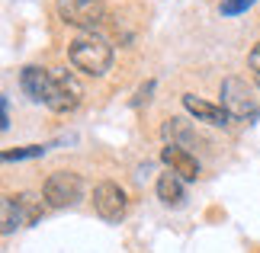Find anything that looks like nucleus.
I'll return each mask as SVG.
<instances>
[{"label": "nucleus", "instance_id": "obj_5", "mask_svg": "<svg viewBox=\"0 0 260 253\" xmlns=\"http://www.w3.org/2000/svg\"><path fill=\"white\" fill-rule=\"evenodd\" d=\"M58 10H61L64 23H71L77 29H87V32H93V29H100L106 23V10H103L100 0H61Z\"/></svg>", "mask_w": 260, "mask_h": 253}, {"label": "nucleus", "instance_id": "obj_13", "mask_svg": "<svg viewBox=\"0 0 260 253\" xmlns=\"http://www.w3.org/2000/svg\"><path fill=\"white\" fill-rule=\"evenodd\" d=\"M164 138H167V144H177V141H189L193 131L186 128L183 119H167L164 122Z\"/></svg>", "mask_w": 260, "mask_h": 253}, {"label": "nucleus", "instance_id": "obj_17", "mask_svg": "<svg viewBox=\"0 0 260 253\" xmlns=\"http://www.w3.org/2000/svg\"><path fill=\"white\" fill-rule=\"evenodd\" d=\"M247 64H251V70H254V74H260V42L251 48V55H247Z\"/></svg>", "mask_w": 260, "mask_h": 253}, {"label": "nucleus", "instance_id": "obj_4", "mask_svg": "<svg viewBox=\"0 0 260 253\" xmlns=\"http://www.w3.org/2000/svg\"><path fill=\"white\" fill-rule=\"evenodd\" d=\"M84 99V87L71 70H52V87H48V99L45 106L52 113H71L81 106Z\"/></svg>", "mask_w": 260, "mask_h": 253}, {"label": "nucleus", "instance_id": "obj_15", "mask_svg": "<svg viewBox=\"0 0 260 253\" xmlns=\"http://www.w3.org/2000/svg\"><path fill=\"white\" fill-rule=\"evenodd\" d=\"M257 0H222V16H238L244 13L247 7H254Z\"/></svg>", "mask_w": 260, "mask_h": 253}, {"label": "nucleus", "instance_id": "obj_12", "mask_svg": "<svg viewBox=\"0 0 260 253\" xmlns=\"http://www.w3.org/2000/svg\"><path fill=\"white\" fill-rule=\"evenodd\" d=\"M4 234H13V231L23 225V211L16 205V196H4Z\"/></svg>", "mask_w": 260, "mask_h": 253}, {"label": "nucleus", "instance_id": "obj_7", "mask_svg": "<svg viewBox=\"0 0 260 253\" xmlns=\"http://www.w3.org/2000/svg\"><path fill=\"white\" fill-rule=\"evenodd\" d=\"M19 87L32 103H45L48 99V87H52V70L42 64H26L19 74Z\"/></svg>", "mask_w": 260, "mask_h": 253}, {"label": "nucleus", "instance_id": "obj_1", "mask_svg": "<svg viewBox=\"0 0 260 253\" xmlns=\"http://www.w3.org/2000/svg\"><path fill=\"white\" fill-rule=\"evenodd\" d=\"M68 58H71V64L81 70V74L103 77L109 70V64H113V48L96 35H84V39H77V42H71Z\"/></svg>", "mask_w": 260, "mask_h": 253}, {"label": "nucleus", "instance_id": "obj_11", "mask_svg": "<svg viewBox=\"0 0 260 253\" xmlns=\"http://www.w3.org/2000/svg\"><path fill=\"white\" fill-rule=\"evenodd\" d=\"M16 205L23 211V225H36V221L42 218V196H36V192L16 196Z\"/></svg>", "mask_w": 260, "mask_h": 253}, {"label": "nucleus", "instance_id": "obj_3", "mask_svg": "<svg viewBox=\"0 0 260 253\" xmlns=\"http://www.w3.org/2000/svg\"><path fill=\"white\" fill-rule=\"evenodd\" d=\"M222 106L232 113V119H254L260 113V99L254 87L241 77H228L222 84Z\"/></svg>", "mask_w": 260, "mask_h": 253}, {"label": "nucleus", "instance_id": "obj_2", "mask_svg": "<svg viewBox=\"0 0 260 253\" xmlns=\"http://www.w3.org/2000/svg\"><path fill=\"white\" fill-rule=\"evenodd\" d=\"M81 196H84V179H81V173H74V170H58L42 186V199H45L48 208H68Z\"/></svg>", "mask_w": 260, "mask_h": 253}, {"label": "nucleus", "instance_id": "obj_8", "mask_svg": "<svg viewBox=\"0 0 260 253\" xmlns=\"http://www.w3.org/2000/svg\"><path fill=\"white\" fill-rule=\"evenodd\" d=\"M183 109L189 116H196V122H206V125H228L232 122V113H228L225 106H215V103H206V99H199L193 93L183 96Z\"/></svg>", "mask_w": 260, "mask_h": 253}, {"label": "nucleus", "instance_id": "obj_10", "mask_svg": "<svg viewBox=\"0 0 260 253\" xmlns=\"http://www.w3.org/2000/svg\"><path fill=\"white\" fill-rule=\"evenodd\" d=\"M157 199L164 202V205H171V208H177V205H183V199H186V192H183V179H180L177 173H161L157 176Z\"/></svg>", "mask_w": 260, "mask_h": 253}, {"label": "nucleus", "instance_id": "obj_18", "mask_svg": "<svg viewBox=\"0 0 260 253\" xmlns=\"http://www.w3.org/2000/svg\"><path fill=\"white\" fill-rule=\"evenodd\" d=\"M254 84H257V90H260V74H254Z\"/></svg>", "mask_w": 260, "mask_h": 253}, {"label": "nucleus", "instance_id": "obj_9", "mask_svg": "<svg viewBox=\"0 0 260 253\" xmlns=\"http://www.w3.org/2000/svg\"><path fill=\"white\" fill-rule=\"evenodd\" d=\"M161 160L167 167H171V173H177L180 179H196L199 176V160L189 154L186 148H180V144H167L164 151H161Z\"/></svg>", "mask_w": 260, "mask_h": 253}, {"label": "nucleus", "instance_id": "obj_14", "mask_svg": "<svg viewBox=\"0 0 260 253\" xmlns=\"http://www.w3.org/2000/svg\"><path fill=\"white\" fill-rule=\"evenodd\" d=\"M48 151V144H26V148H10L4 151V164H13V160H29V157H42Z\"/></svg>", "mask_w": 260, "mask_h": 253}, {"label": "nucleus", "instance_id": "obj_6", "mask_svg": "<svg viewBox=\"0 0 260 253\" xmlns=\"http://www.w3.org/2000/svg\"><path fill=\"white\" fill-rule=\"evenodd\" d=\"M125 205H128V199H125V189L119 183H113V179L96 183V189H93V208H96V215L103 221L125 218Z\"/></svg>", "mask_w": 260, "mask_h": 253}, {"label": "nucleus", "instance_id": "obj_19", "mask_svg": "<svg viewBox=\"0 0 260 253\" xmlns=\"http://www.w3.org/2000/svg\"><path fill=\"white\" fill-rule=\"evenodd\" d=\"M100 4H103V0H100Z\"/></svg>", "mask_w": 260, "mask_h": 253}, {"label": "nucleus", "instance_id": "obj_16", "mask_svg": "<svg viewBox=\"0 0 260 253\" xmlns=\"http://www.w3.org/2000/svg\"><path fill=\"white\" fill-rule=\"evenodd\" d=\"M151 90H154V80H148V84L138 90V96H135V106H142V103H148L151 99Z\"/></svg>", "mask_w": 260, "mask_h": 253}]
</instances>
